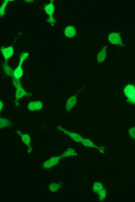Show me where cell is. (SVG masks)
Listing matches in <instances>:
<instances>
[{"instance_id":"20","label":"cell","mask_w":135,"mask_h":202,"mask_svg":"<svg viewBox=\"0 0 135 202\" xmlns=\"http://www.w3.org/2000/svg\"><path fill=\"white\" fill-rule=\"evenodd\" d=\"M97 194L98 195L99 201H103L106 197L107 190L106 189H104L99 191Z\"/></svg>"},{"instance_id":"24","label":"cell","mask_w":135,"mask_h":202,"mask_svg":"<svg viewBox=\"0 0 135 202\" xmlns=\"http://www.w3.org/2000/svg\"><path fill=\"white\" fill-rule=\"evenodd\" d=\"M4 106V104L3 102L1 100L0 101V111H1L3 108Z\"/></svg>"},{"instance_id":"5","label":"cell","mask_w":135,"mask_h":202,"mask_svg":"<svg viewBox=\"0 0 135 202\" xmlns=\"http://www.w3.org/2000/svg\"><path fill=\"white\" fill-rule=\"evenodd\" d=\"M61 159L62 158L60 156L52 157L44 162L43 167L45 169L50 168L58 164Z\"/></svg>"},{"instance_id":"9","label":"cell","mask_w":135,"mask_h":202,"mask_svg":"<svg viewBox=\"0 0 135 202\" xmlns=\"http://www.w3.org/2000/svg\"><path fill=\"white\" fill-rule=\"evenodd\" d=\"M43 107L42 102L40 101L30 102L27 106L28 109L32 111L40 110Z\"/></svg>"},{"instance_id":"14","label":"cell","mask_w":135,"mask_h":202,"mask_svg":"<svg viewBox=\"0 0 135 202\" xmlns=\"http://www.w3.org/2000/svg\"><path fill=\"white\" fill-rule=\"evenodd\" d=\"M81 143L83 145L86 147L95 148L97 149L98 150L100 148V146L96 145L91 140L89 139H83Z\"/></svg>"},{"instance_id":"18","label":"cell","mask_w":135,"mask_h":202,"mask_svg":"<svg viewBox=\"0 0 135 202\" xmlns=\"http://www.w3.org/2000/svg\"><path fill=\"white\" fill-rule=\"evenodd\" d=\"M104 189L103 185L100 182H95L93 184V191L95 193L97 194L99 191Z\"/></svg>"},{"instance_id":"11","label":"cell","mask_w":135,"mask_h":202,"mask_svg":"<svg viewBox=\"0 0 135 202\" xmlns=\"http://www.w3.org/2000/svg\"><path fill=\"white\" fill-rule=\"evenodd\" d=\"M76 33V29L73 26H68L64 30V34L66 36L69 38L75 37Z\"/></svg>"},{"instance_id":"23","label":"cell","mask_w":135,"mask_h":202,"mask_svg":"<svg viewBox=\"0 0 135 202\" xmlns=\"http://www.w3.org/2000/svg\"><path fill=\"white\" fill-rule=\"evenodd\" d=\"M128 101L130 102L131 104H135V93L133 97L128 98Z\"/></svg>"},{"instance_id":"8","label":"cell","mask_w":135,"mask_h":202,"mask_svg":"<svg viewBox=\"0 0 135 202\" xmlns=\"http://www.w3.org/2000/svg\"><path fill=\"white\" fill-rule=\"evenodd\" d=\"M13 44L12 46L6 48L2 47L1 49V52L4 58L5 63L7 62V60L12 57L13 54Z\"/></svg>"},{"instance_id":"4","label":"cell","mask_w":135,"mask_h":202,"mask_svg":"<svg viewBox=\"0 0 135 202\" xmlns=\"http://www.w3.org/2000/svg\"><path fill=\"white\" fill-rule=\"evenodd\" d=\"M51 3L46 5L45 7V12L49 16V18L48 20V22L52 24L51 26H53L54 23H56V20L54 18L53 16V14L54 12V7L53 4L54 1H51Z\"/></svg>"},{"instance_id":"6","label":"cell","mask_w":135,"mask_h":202,"mask_svg":"<svg viewBox=\"0 0 135 202\" xmlns=\"http://www.w3.org/2000/svg\"><path fill=\"white\" fill-rule=\"evenodd\" d=\"M57 128L59 130V131L64 132L65 134L68 135L69 137L71 138L72 139L76 142H81L83 139L80 135L68 131L64 128H63L60 126H58L57 127Z\"/></svg>"},{"instance_id":"25","label":"cell","mask_w":135,"mask_h":202,"mask_svg":"<svg viewBox=\"0 0 135 202\" xmlns=\"http://www.w3.org/2000/svg\"><path fill=\"white\" fill-rule=\"evenodd\" d=\"M98 150L99 152H100V153L104 154L105 153L104 152V150H103V149H101L100 148H100L98 149Z\"/></svg>"},{"instance_id":"16","label":"cell","mask_w":135,"mask_h":202,"mask_svg":"<svg viewBox=\"0 0 135 202\" xmlns=\"http://www.w3.org/2000/svg\"><path fill=\"white\" fill-rule=\"evenodd\" d=\"M3 68L5 74L11 77H13L14 76V71L7 64V63H5L3 65Z\"/></svg>"},{"instance_id":"17","label":"cell","mask_w":135,"mask_h":202,"mask_svg":"<svg viewBox=\"0 0 135 202\" xmlns=\"http://www.w3.org/2000/svg\"><path fill=\"white\" fill-rule=\"evenodd\" d=\"M12 125L11 123L9 120L2 118H0V128L1 129L6 127H10Z\"/></svg>"},{"instance_id":"15","label":"cell","mask_w":135,"mask_h":202,"mask_svg":"<svg viewBox=\"0 0 135 202\" xmlns=\"http://www.w3.org/2000/svg\"><path fill=\"white\" fill-rule=\"evenodd\" d=\"M78 155V153L75 152V150L72 148H68L67 150L64 152L61 155L62 158L65 157L70 156H74Z\"/></svg>"},{"instance_id":"19","label":"cell","mask_w":135,"mask_h":202,"mask_svg":"<svg viewBox=\"0 0 135 202\" xmlns=\"http://www.w3.org/2000/svg\"><path fill=\"white\" fill-rule=\"evenodd\" d=\"M61 183H57L52 182L49 186V189L52 192H56L61 187Z\"/></svg>"},{"instance_id":"10","label":"cell","mask_w":135,"mask_h":202,"mask_svg":"<svg viewBox=\"0 0 135 202\" xmlns=\"http://www.w3.org/2000/svg\"><path fill=\"white\" fill-rule=\"evenodd\" d=\"M125 95L128 98L133 97L135 93V86L134 85L128 84L126 86L124 90Z\"/></svg>"},{"instance_id":"22","label":"cell","mask_w":135,"mask_h":202,"mask_svg":"<svg viewBox=\"0 0 135 202\" xmlns=\"http://www.w3.org/2000/svg\"><path fill=\"white\" fill-rule=\"evenodd\" d=\"M129 134L133 139H135V127L131 128L129 130Z\"/></svg>"},{"instance_id":"7","label":"cell","mask_w":135,"mask_h":202,"mask_svg":"<svg viewBox=\"0 0 135 202\" xmlns=\"http://www.w3.org/2000/svg\"><path fill=\"white\" fill-rule=\"evenodd\" d=\"M16 132L19 135H20L23 142L28 146V153H31L32 151V149L30 145L31 140L29 135L28 134H22L20 131H18Z\"/></svg>"},{"instance_id":"21","label":"cell","mask_w":135,"mask_h":202,"mask_svg":"<svg viewBox=\"0 0 135 202\" xmlns=\"http://www.w3.org/2000/svg\"><path fill=\"white\" fill-rule=\"evenodd\" d=\"M10 1H9V0H6V1H5L3 4L2 5V6L1 8V9H0V12H1L0 15H1V17H2L4 15L5 7H6L8 2Z\"/></svg>"},{"instance_id":"1","label":"cell","mask_w":135,"mask_h":202,"mask_svg":"<svg viewBox=\"0 0 135 202\" xmlns=\"http://www.w3.org/2000/svg\"><path fill=\"white\" fill-rule=\"evenodd\" d=\"M13 83L14 86L16 88V98L15 102L16 106L19 105L18 100L24 96L28 97L31 96V93H29L26 92L22 87L20 81L19 80L16 79L14 77H13Z\"/></svg>"},{"instance_id":"3","label":"cell","mask_w":135,"mask_h":202,"mask_svg":"<svg viewBox=\"0 0 135 202\" xmlns=\"http://www.w3.org/2000/svg\"><path fill=\"white\" fill-rule=\"evenodd\" d=\"M108 40L112 45L120 46L122 47L125 46L119 32H112L108 36Z\"/></svg>"},{"instance_id":"2","label":"cell","mask_w":135,"mask_h":202,"mask_svg":"<svg viewBox=\"0 0 135 202\" xmlns=\"http://www.w3.org/2000/svg\"><path fill=\"white\" fill-rule=\"evenodd\" d=\"M29 53L23 52L20 56V62L18 67L14 71V76L15 78L19 80L23 75V71L22 68V65L24 61L28 56Z\"/></svg>"},{"instance_id":"13","label":"cell","mask_w":135,"mask_h":202,"mask_svg":"<svg viewBox=\"0 0 135 202\" xmlns=\"http://www.w3.org/2000/svg\"><path fill=\"white\" fill-rule=\"evenodd\" d=\"M76 95L71 97L69 99L66 104V110L69 112L71 109L76 104Z\"/></svg>"},{"instance_id":"12","label":"cell","mask_w":135,"mask_h":202,"mask_svg":"<svg viewBox=\"0 0 135 202\" xmlns=\"http://www.w3.org/2000/svg\"><path fill=\"white\" fill-rule=\"evenodd\" d=\"M107 48L106 46L104 47L101 51L98 53L97 57V61L98 63L102 62L105 60L106 58Z\"/></svg>"}]
</instances>
